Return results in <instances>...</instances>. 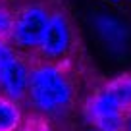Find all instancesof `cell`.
I'll return each instance as SVG.
<instances>
[{
	"label": "cell",
	"instance_id": "8992f818",
	"mask_svg": "<svg viewBox=\"0 0 131 131\" xmlns=\"http://www.w3.org/2000/svg\"><path fill=\"white\" fill-rule=\"evenodd\" d=\"M23 125L21 104L0 94V131H17Z\"/></svg>",
	"mask_w": 131,
	"mask_h": 131
},
{
	"label": "cell",
	"instance_id": "3957f363",
	"mask_svg": "<svg viewBox=\"0 0 131 131\" xmlns=\"http://www.w3.org/2000/svg\"><path fill=\"white\" fill-rule=\"evenodd\" d=\"M56 6V0H39V2H29L16 8L8 42L31 58L41 42V37Z\"/></svg>",
	"mask_w": 131,
	"mask_h": 131
},
{
	"label": "cell",
	"instance_id": "7a4b0ae2",
	"mask_svg": "<svg viewBox=\"0 0 131 131\" xmlns=\"http://www.w3.org/2000/svg\"><path fill=\"white\" fill-rule=\"evenodd\" d=\"M31 58L45 62H70L81 58L79 35L73 27V21L62 8H54L41 42Z\"/></svg>",
	"mask_w": 131,
	"mask_h": 131
},
{
	"label": "cell",
	"instance_id": "7c38bea8",
	"mask_svg": "<svg viewBox=\"0 0 131 131\" xmlns=\"http://www.w3.org/2000/svg\"><path fill=\"white\" fill-rule=\"evenodd\" d=\"M81 131H98V129H81Z\"/></svg>",
	"mask_w": 131,
	"mask_h": 131
},
{
	"label": "cell",
	"instance_id": "52a82bcc",
	"mask_svg": "<svg viewBox=\"0 0 131 131\" xmlns=\"http://www.w3.org/2000/svg\"><path fill=\"white\" fill-rule=\"evenodd\" d=\"M96 27L100 31V37L114 46H122L127 37V29L116 19H98Z\"/></svg>",
	"mask_w": 131,
	"mask_h": 131
},
{
	"label": "cell",
	"instance_id": "277c9868",
	"mask_svg": "<svg viewBox=\"0 0 131 131\" xmlns=\"http://www.w3.org/2000/svg\"><path fill=\"white\" fill-rule=\"evenodd\" d=\"M31 58L14 48L8 41H0V94L21 104L27 89Z\"/></svg>",
	"mask_w": 131,
	"mask_h": 131
},
{
	"label": "cell",
	"instance_id": "6da1fadb",
	"mask_svg": "<svg viewBox=\"0 0 131 131\" xmlns=\"http://www.w3.org/2000/svg\"><path fill=\"white\" fill-rule=\"evenodd\" d=\"M79 64V60L45 62L31 58L23 100L46 123H64L81 108L85 96Z\"/></svg>",
	"mask_w": 131,
	"mask_h": 131
},
{
	"label": "cell",
	"instance_id": "9c48e42d",
	"mask_svg": "<svg viewBox=\"0 0 131 131\" xmlns=\"http://www.w3.org/2000/svg\"><path fill=\"white\" fill-rule=\"evenodd\" d=\"M2 4H8V6H12V8H19V6H23V4H29V2H39V0H0Z\"/></svg>",
	"mask_w": 131,
	"mask_h": 131
},
{
	"label": "cell",
	"instance_id": "8fae6325",
	"mask_svg": "<svg viewBox=\"0 0 131 131\" xmlns=\"http://www.w3.org/2000/svg\"><path fill=\"white\" fill-rule=\"evenodd\" d=\"M108 2H116V4H118V2H122V0H108Z\"/></svg>",
	"mask_w": 131,
	"mask_h": 131
},
{
	"label": "cell",
	"instance_id": "30bf717a",
	"mask_svg": "<svg viewBox=\"0 0 131 131\" xmlns=\"http://www.w3.org/2000/svg\"><path fill=\"white\" fill-rule=\"evenodd\" d=\"M123 131H131V110L125 112V118H123Z\"/></svg>",
	"mask_w": 131,
	"mask_h": 131
},
{
	"label": "cell",
	"instance_id": "5b68a950",
	"mask_svg": "<svg viewBox=\"0 0 131 131\" xmlns=\"http://www.w3.org/2000/svg\"><path fill=\"white\" fill-rule=\"evenodd\" d=\"M96 94L116 110L129 112L131 110V73H123L106 81L100 89H96Z\"/></svg>",
	"mask_w": 131,
	"mask_h": 131
},
{
	"label": "cell",
	"instance_id": "ba28073f",
	"mask_svg": "<svg viewBox=\"0 0 131 131\" xmlns=\"http://www.w3.org/2000/svg\"><path fill=\"white\" fill-rule=\"evenodd\" d=\"M14 16H16V8L0 2V41H8L10 39L12 25H14Z\"/></svg>",
	"mask_w": 131,
	"mask_h": 131
}]
</instances>
